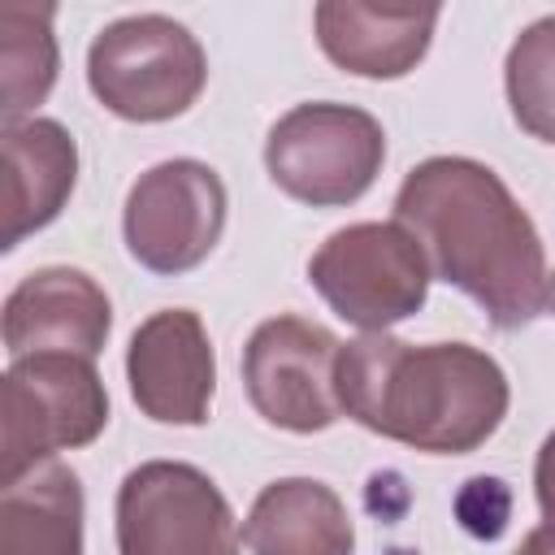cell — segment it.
<instances>
[{"label": "cell", "mask_w": 555, "mask_h": 555, "mask_svg": "<svg viewBox=\"0 0 555 555\" xmlns=\"http://www.w3.org/2000/svg\"><path fill=\"white\" fill-rule=\"evenodd\" d=\"M395 221L425 247L429 269L473 295L499 330H520L542 312V238L490 165L468 156L421 160L395 195Z\"/></svg>", "instance_id": "6da1fadb"}, {"label": "cell", "mask_w": 555, "mask_h": 555, "mask_svg": "<svg viewBox=\"0 0 555 555\" xmlns=\"http://www.w3.org/2000/svg\"><path fill=\"white\" fill-rule=\"evenodd\" d=\"M338 403L364 429L429 455L477 451L507 416V377L468 343L360 334L338 351Z\"/></svg>", "instance_id": "7a4b0ae2"}, {"label": "cell", "mask_w": 555, "mask_h": 555, "mask_svg": "<svg viewBox=\"0 0 555 555\" xmlns=\"http://www.w3.org/2000/svg\"><path fill=\"white\" fill-rule=\"evenodd\" d=\"M87 82L95 100L126 121H169L199 100L208 61L182 22L134 13L91 39Z\"/></svg>", "instance_id": "3957f363"}, {"label": "cell", "mask_w": 555, "mask_h": 555, "mask_svg": "<svg viewBox=\"0 0 555 555\" xmlns=\"http://www.w3.org/2000/svg\"><path fill=\"white\" fill-rule=\"evenodd\" d=\"M108 425V395L82 356H22L4 373L0 477L13 481L56 451L87 447Z\"/></svg>", "instance_id": "277c9868"}, {"label": "cell", "mask_w": 555, "mask_h": 555, "mask_svg": "<svg viewBox=\"0 0 555 555\" xmlns=\"http://www.w3.org/2000/svg\"><path fill=\"white\" fill-rule=\"evenodd\" d=\"M425 247L399 221H356L334 230L308 260V282L321 299L364 334L412 317L429 291Z\"/></svg>", "instance_id": "5b68a950"}, {"label": "cell", "mask_w": 555, "mask_h": 555, "mask_svg": "<svg viewBox=\"0 0 555 555\" xmlns=\"http://www.w3.org/2000/svg\"><path fill=\"white\" fill-rule=\"evenodd\" d=\"M386 160V134L373 113L351 104H295L264 143L269 178L312 208L360 199Z\"/></svg>", "instance_id": "8992f818"}, {"label": "cell", "mask_w": 555, "mask_h": 555, "mask_svg": "<svg viewBox=\"0 0 555 555\" xmlns=\"http://www.w3.org/2000/svg\"><path fill=\"white\" fill-rule=\"evenodd\" d=\"M121 555H238V525L208 473L147 460L117 490Z\"/></svg>", "instance_id": "52a82bcc"}, {"label": "cell", "mask_w": 555, "mask_h": 555, "mask_svg": "<svg viewBox=\"0 0 555 555\" xmlns=\"http://www.w3.org/2000/svg\"><path fill=\"white\" fill-rule=\"evenodd\" d=\"M343 343L304 317H273L256 325L243 347V386L251 408L291 434H317L343 416L338 403Z\"/></svg>", "instance_id": "ba28073f"}, {"label": "cell", "mask_w": 555, "mask_h": 555, "mask_svg": "<svg viewBox=\"0 0 555 555\" xmlns=\"http://www.w3.org/2000/svg\"><path fill=\"white\" fill-rule=\"evenodd\" d=\"M225 186L204 160H160L126 195V247L152 273H186L217 247Z\"/></svg>", "instance_id": "9c48e42d"}, {"label": "cell", "mask_w": 555, "mask_h": 555, "mask_svg": "<svg viewBox=\"0 0 555 555\" xmlns=\"http://www.w3.org/2000/svg\"><path fill=\"white\" fill-rule=\"evenodd\" d=\"M130 395L160 425H204L217 390V356L191 308L152 312L126 351Z\"/></svg>", "instance_id": "30bf717a"}, {"label": "cell", "mask_w": 555, "mask_h": 555, "mask_svg": "<svg viewBox=\"0 0 555 555\" xmlns=\"http://www.w3.org/2000/svg\"><path fill=\"white\" fill-rule=\"evenodd\" d=\"M113 325L108 295L82 269H35L4 299V347L22 356H82L95 360Z\"/></svg>", "instance_id": "8fae6325"}, {"label": "cell", "mask_w": 555, "mask_h": 555, "mask_svg": "<svg viewBox=\"0 0 555 555\" xmlns=\"http://www.w3.org/2000/svg\"><path fill=\"white\" fill-rule=\"evenodd\" d=\"M438 4H317V39L325 56L360 78H403L429 48Z\"/></svg>", "instance_id": "7c38bea8"}, {"label": "cell", "mask_w": 555, "mask_h": 555, "mask_svg": "<svg viewBox=\"0 0 555 555\" xmlns=\"http://www.w3.org/2000/svg\"><path fill=\"white\" fill-rule=\"evenodd\" d=\"M78 178V147L52 117L4 126V247L43 230L69 199Z\"/></svg>", "instance_id": "4fadbf2b"}, {"label": "cell", "mask_w": 555, "mask_h": 555, "mask_svg": "<svg viewBox=\"0 0 555 555\" xmlns=\"http://www.w3.org/2000/svg\"><path fill=\"white\" fill-rule=\"evenodd\" d=\"M243 542L251 555H351L356 529L325 481L282 477L256 494Z\"/></svg>", "instance_id": "5bb4252c"}, {"label": "cell", "mask_w": 555, "mask_h": 555, "mask_svg": "<svg viewBox=\"0 0 555 555\" xmlns=\"http://www.w3.org/2000/svg\"><path fill=\"white\" fill-rule=\"evenodd\" d=\"M0 555H82V486L74 468L48 460L4 481Z\"/></svg>", "instance_id": "9a60e30c"}, {"label": "cell", "mask_w": 555, "mask_h": 555, "mask_svg": "<svg viewBox=\"0 0 555 555\" xmlns=\"http://www.w3.org/2000/svg\"><path fill=\"white\" fill-rule=\"evenodd\" d=\"M0 69L4 126H17L56 82L52 4H0Z\"/></svg>", "instance_id": "2e32d148"}, {"label": "cell", "mask_w": 555, "mask_h": 555, "mask_svg": "<svg viewBox=\"0 0 555 555\" xmlns=\"http://www.w3.org/2000/svg\"><path fill=\"white\" fill-rule=\"evenodd\" d=\"M503 74L516 126L542 143H555V13L516 35Z\"/></svg>", "instance_id": "e0dca14e"}, {"label": "cell", "mask_w": 555, "mask_h": 555, "mask_svg": "<svg viewBox=\"0 0 555 555\" xmlns=\"http://www.w3.org/2000/svg\"><path fill=\"white\" fill-rule=\"evenodd\" d=\"M533 490H538V507H542V529L555 542V434H546L538 464H533Z\"/></svg>", "instance_id": "ac0fdd59"}, {"label": "cell", "mask_w": 555, "mask_h": 555, "mask_svg": "<svg viewBox=\"0 0 555 555\" xmlns=\"http://www.w3.org/2000/svg\"><path fill=\"white\" fill-rule=\"evenodd\" d=\"M516 555H555V542H551V533H546V529H533V533L516 546Z\"/></svg>", "instance_id": "d6986e66"}, {"label": "cell", "mask_w": 555, "mask_h": 555, "mask_svg": "<svg viewBox=\"0 0 555 555\" xmlns=\"http://www.w3.org/2000/svg\"><path fill=\"white\" fill-rule=\"evenodd\" d=\"M546 308H551V312H555V273H551V278H546Z\"/></svg>", "instance_id": "ffe728a7"}]
</instances>
